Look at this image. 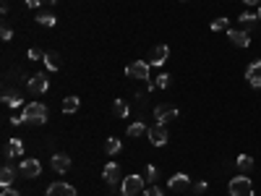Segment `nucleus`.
I'll list each match as a JSON object with an SVG mask.
<instances>
[{"label":"nucleus","instance_id":"f257e3e1","mask_svg":"<svg viewBox=\"0 0 261 196\" xmlns=\"http://www.w3.org/2000/svg\"><path fill=\"white\" fill-rule=\"evenodd\" d=\"M47 120V108L42 105V102H29L21 112V123H34V126H42Z\"/></svg>","mask_w":261,"mask_h":196},{"label":"nucleus","instance_id":"f03ea898","mask_svg":"<svg viewBox=\"0 0 261 196\" xmlns=\"http://www.w3.org/2000/svg\"><path fill=\"white\" fill-rule=\"evenodd\" d=\"M230 196H254V183L248 176H235L230 180Z\"/></svg>","mask_w":261,"mask_h":196},{"label":"nucleus","instance_id":"7ed1b4c3","mask_svg":"<svg viewBox=\"0 0 261 196\" xmlns=\"http://www.w3.org/2000/svg\"><path fill=\"white\" fill-rule=\"evenodd\" d=\"M149 63L146 60H136V63H128L126 66V76L128 78H136V82H149Z\"/></svg>","mask_w":261,"mask_h":196},{"label":"nucleus","instance_id":"20e7f679","mask_svg":"<svg viewBox=\"0 0 261 196\" xmlns=\"http://www.w3.org/2000/svg\"><path fill=\"white\" fill-rule=\"evenodd\" d=\"M144 178L141 176H128L126 180H123V186H120V196H136V194H141L144 191Z\"/></svg>","mask_w":261,"mask_h":196},{"label":"nucleus","instance_id":"39448f33","mask_svg":"<svg viewBox=\"0 0 261 196\" xmlns=\"http://www.w3.org/2000/svg\"><path fill=\"white\" fill-rule=\"evenodd\" d=\"M146 136H149V142L154 146H165L167 144V128H165V123H154Z\"/></svg>","mask_w":261,"mask_h":196},{"label":"nucleus","instance_id":"423d86ee","mask_svg":"<svg viewBox=\"0 0 261 196\" xmlns=\"http://www.w3.org/2000/svg\"><path fill=\"white\" fill-rule=\"evenodd\" d=\"M167 58H170V48L167 44H157V48L149 52V58H146V63L149 66H162Z\"/></svg>","mask_w":261,"mask_h":196},{"label":"nucleus","instance_id":"0eeeda50","mask_svg":"<svg viewBox=\"0 0 261 196\" xmlns=\"http://www.w3.org/2000/svg\"><path fill=\"white\" fill-rule=\"evenodd\" d=\"M47 196H78V191L71 186V183H50Z\"/></svg>","mask_w":261,"mask_h":196},{"label":"nucleus","instance_id":"6e6552de","mask_svg":"<svg viewBox=\"0 0 261 196\" xmlns=\"http://www.w3.org/2000/svg\"><path fill=\"white\" fill-rule=\"evenodd\" d=\"M21 154H24V144H21V139H8L5 149H3V157L13 160V157H21Z\"/></svg>","mask_w":261,"mask_h":196},{"label":"nucleus","instance_id":"1a4fd4ad","mask_svg":"<svg viewBox=\"0 0 261 196\" xmlns=\"http://www.w3.org/2000/svg\"><path fill=\"white\" fill-rule=\"evenodd\" d=\"M102 178H105V183H110V186L120 183V168H118V162H107L105 170H102Z\"/></svg>","mask_w":261,"mask_h":196},{"label":"nucleus","instance_id":"9d476101","mask_svg":"<svg viewBox=\"0 0 261 196\" xmlns=\"http://www.w3.org/2000/svg\"><path fill=\"white\" fill-rule=\"evenodd\" d=\"M175 115H178V108H173V105H160V108H154L157 123H167V120H173Z\"/></svg>","mask_w":261,"mask_h":196},{"label":"nucleus","instance_id":"9b49d317","mask_svg":"<svg viewBox=\"0 0 261 196\" xmlns=\"http://www.w3.org/2000/svg\"><path fill=\"white\" fill-rule=\"evenodd\" d=\"M18 170H21V176H24V178H37L42 172V165L37 162V160H24Z\"/></svg>","mask_w":261,"mask_h":196},{"label":"nucleus","instance_id":"f8f14e48","mask_svg":"<svg viewBox=\"0 0 261 196\" xmlns=\"http://www.w3.org/2000/svg\"><path fill=\"white\" fill-rule=\"evenodd\" d=\"M228 37L238 48H248V44H251V37H248V32H243V29H228Z\"/></svg>","mask_w":261,"mask_h":196},{"label":"nucleus","instance_id":"ddd939ff","mask_svg":"<svg viewBox=\"0 0 261 196\" xmlns=\"http://www.w3.org/2000/svg\"><path fill=\"white\" fill-rule=\"evenodd\" d=\"M246 78H248L251 86H261V60H256L246 68Z\"/></svg>","mask_w":261,"mask_h":196},{"label":"nucleus","instance_id":"4468645a","mask_svg":"<svg viewBox=\"0 0 261 196\" xmlns=\"http://www.w3.org/2000/svg\"><path fill=\"white\" fill-rule=\"evenodd\" d=\"M29 89L34 92V94H42V92H47V76L44 74H37L29 78Z\"/></svg>","mask_w":261,"mask_h":196},{"label":"nucleus","instance_id":"2eb2a0df","mask_svg":"<svg viewBox=\"0 0 261 196\" xmlns=\"http://www.w3.org/2000/svg\"><path fill=\"white\" fill-rule=\"evenodd\" d=\"M52 170L68 172V170H71V157H68V154H55L52 157Z\"/></svg>","mask_w":261,"mask_h":196},{"label":"nucleus","instance_id":"dca6fc26","mask_svg":"<svg viewBox=\"0 0 261 196\" xmlns=\"http://www.w3.org/2000/svg\"><path fill=\"white\" fill-rule=\"evenodd\" d=\"M188 176H186V172H178V176H173V178H170V188H173V191H186L188 188Z\"/></svg>","mask_w":261,"mask_h":196},{"label":"nucleus","instance_id":"f3484780","mask_svg":"<svg viewBox=\"0 0 261 196\" xmlns=\"http://www.w3.org/2000/svg\"><path fill=\"white\" fill-rule=\"evenodd\" d=\"M0 183H3V188H8L10 183H13V168H10V160L3 165V170H0Z\"/></svg>","mask_w":261,"mask_h":196},{"label":"nucleus","instance_id":"a211bd4d","mask_svg":"<svg viewBox=\"0 0 261 196\" xmlns=\"http://www.w3.org/2000/svg\"><path fill=\"white\" fill-rule=\"evenodd\" d=\"M256 21H259V16H256V14H248V10H246V14L241 16V26H243V32H251V29L256 26Z\"/></svg>","mask_w":261,"mask_h":196},{"label":"nucleus","instance_id":"6ab92c4d","mask_svg":"<svg viewBox=\"0 0 261 196\" xmlns=\"http://www.w3.org/2000/svg\"><path fill=\"white\" fill-rule=\"evenodd\" d=\"M235 165H238V170H241L243 176H246V172L254 168V157H251V154H241V157H238V162H235Z\"/></svg>","mask_w":261,"mask_h":196},{"label":"nucleus","instance_id":"aec40b11","mask_svg":"<svg viewBox=\"0 0 261 196\" xmlns=\"http://www.w3.org/2000/svg\"><path fill=\"white\" fill-rule=\"evenodd\" d=\"M44 66H47L50 71H58V68H60V55L58 52H47V55H44Z\"/></svg>","mask_w":261,"mask_h":196},{"label":"nucleus","instance_id":"412c9836","mask_svg":"<svg viewBox=\"0 0 261 196\" xmlns=\"http://www.w3.org/2000/svg\"><path fill=\"white\" fill-rule=\"evenodd\" d=\"M78 105H81V100H78V97H65L63 100V112H76Z\"/></svg>","mask_w":261,"mask_h":196},{"label":"nucleus","instance_id":"4be33fe9","mask_svg":"<svg viewBox=\"0 0 261 196\" xmlns=\"http://www.w3.org/2000/svg\"><path fill=\"white\" fill-rule=\"evenodd\" d=\"M120 146H123V144H120V139H115V136H110V139H107V144H105V152H107V154H118V152H120Z\"/></svg>","mask_w":261,"mask_h":196},{"label":"nucleus","instance_id":"5701e85b","mask_svg":"<svg viewBox=\"0 0 261 196\" xmlns=\"http://www.w3.org/2000/svg\"><path fill=\"white\" fill-rule=\"evenodd\" d=\"M144 134H149V128L139 120V123H131L128 126V136H144Z\"/></svg>","mask_w":261,"mask_h":196},{"label":"nucleus","instance_id":"b1692460","mask_svg":"<svg viewBox=\"0 0 261 196\" xmlns=\"http://www.w3.org/2000/svg\"><path fill=\"white\" fill-rule=\"evenodd\" d=\"M112 112H115L118 118H126V115H128V105H126V100H115V105H112Z\"/></svg>","mask_w":261,"mask_h":196},{"label":"nucleus","instance_id":"393cba45","mask_svg":"<svg viewBox=\"0 0 261 196\" xmlns=\"http://www.w3.org/2000/svg\"><path fill=\"white\" fill-rule=\"evenodd\" d=\"M37 24H42V26H55V24H58V18H55L52 14H37Z\"/></svg>","mask_w":261,"mask_h":196},{"label":"nucleus","instance_id":"a878e982","mask_svg":"<svg viewBox=\"0 0 261 196\" xmlns=\"http://www.w3.org/2000/svg\"><path fill=\"white\" fill-rule=\"evenodd\" d=\"M212 29H214V32H228V16L214 18V21H212Z\"/></svg>","mask_w":261,"mask_h":196},{"label":"nucleus","instance_id":"bb28decb","mask_svg":"<svg viewBox=\"0 0 261 196\" xmlns=\"http://www.w3.org/2000/svg\"><path fill=\"white\" fill-rule=\"evenodd\" d=\"M157 178H160V172H157V168H154V165H146V176H144V180H146V183H154Z\"/></svg>","mask_w":261,"mask_h":196},{"label":"nucleus","instance_id":"cd10ccee","mask_svg":"<svg viewBox=\"0 0 261 196\" xmlns=\"http://www.w3.org/2000/svg\"><path fill=\"white\" fill-rule=\"evenodd\" d=\"M21 102H24V100H21L18 92H16V94H5V105H10V108H18Z\"/></svg>","mask_w":261,"mask_h":196},{"label":"nucleus","instance_id":"c85d7f7f","mask_svg":"<svg viewBox=\"0 0 261 196\" xmlns=\"http://www.w3.org/2000/svg\"><path fill=\"white\" fill-rule=\"evenodd\" d=\"M44 55H47V52L39 50V48H31V50H29V58H31V60H44Z\"/></svg>","mask_w":261,"mask_h":196},{"label":"nucleus","instance_id":"c756f323","mask_svg":"<svg viewBox=\"0 0 261 196\" xmlns=\"http://www.w3.org/2000/svg\"><path fill=\"white\" fill-rule=\"evenodd\" d=\"M157 86H160V89H167L170 86V76L167 74H160V76H157V82H154Z\"/></svg>","mask_w":261,"mask_h":196},{"label":"nucleus","instance_id":"7c9ffc66","mask_svg":"<svg viewBox=\"0 0 261 196\" xmlns=\"http://www.w3.org/2000/svg\"><path fill=\"white\" fill-rule=\"evenodd\" d=\"M144 196H162V191L157 188V186H146L144 188Z\"/></svg>","mask_w":261,"mask_h":196},{"label":"nucleus","instance_id":"2f4dec72","mask_svg":"<svg viewBox=\"0 0 261 196\" xmlns=\"http://www.w3.org/2000/svg\"><path fill=\"white\" fill-rule=\"evenodd\" d=\"M204 191H207V180H201V183L194 186V194H204Z\"/></svg>","mask_w":261,"mask_h":196},{"label":"nucleus","instance_id":"473e14b6","mask_svg":"<svg viewBox=\"0 0 261 196\" xmlns=\"http://www.w3.org/2000/svg\"><path fill=\"white\" fill-rule=\"evenodd\" d=\"M0 196H21V194H18V191H13V188L8 186V188H3V194H0Z\"/></svg>","mask_w":261,"mask_h":196},{"label":"nucleus","instance_id":"72a5a7b5","mask_svg":"<svg viewBox=\"0 0 261 196\" xmlns=\"http://www.w3.org/2000/svg\"><path fill=\"white\" fill-rule=\"evenodd\" d=\"M0 34H3V40H5V42H8L10 37H13V32H10L8 26H3V32H0Z\"/></svg>","mask_w":261,"mask_h":196},{"label":"nucleus","instance_id":"f704fd0d","mask_svg":"<svg viewBox=\"0 0 261 196\" xmlns=\"http://www.w3.org/2000/svg\"><path fill=\"white\" fill-rule=\"evenodd\" d=\"M39 3H42V0H26V6H29V8H37Z\"/></svg>","mask_w":261,"mask_h":196},{"label":"nucleus","instance_id":"c9c22d12","mask_svg":"<svg viewBox=\"0 0 261 196\" xmlns=\"http://www.w3.org/2000/svg\"><path fill=\"white\" fill-rule=\"evenodd\" d=\"M243 3H246V6H256V3H259V0H243Z\"/></svg>","mask_w":261,"mask_h":196},{"label":"nucleus","instance_id":"e433bc0d","mask_svg":"<svg viewBox=\"0 0 261 196\" xmlns=\"http://www.w3.org/2000/svg\"><path fill=\"white\" fill-rule=\"evenodd\" d=\"M42 3H58V0H42Z\"/></svg>","mask_w":261,"mask_h":196},{"label":"nucleus","instance_id":"4c0bfd02","mask_svg":"<svg viewBox=\"0 0 261 196\" xmlns=\"http://www.w3.org/2000/svg\"><path fill=\"white\" fill-rule=\"evenodd\" d=\"M256 16H259V18H261V8H259V14H256Z\"/></svg>","mask_w":261,"mask_h":196}]
</instances>
